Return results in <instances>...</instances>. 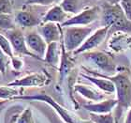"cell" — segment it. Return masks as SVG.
I'll return each mask as SVG.
<instances>
[{"mask_svg": "<svg viewBox=\"0 0 131 123\" xmlns=\"http://www.w3.org/2000/svg\"><path fill=\"white\" fill-rule=\"evenodd\" d=\"M119 4L127 20L131 22V0H122Z\"/></svg>", "mask_w": 131, "mask_h": 123, "instance_id": "4316f807", "label": "cell"}, {"mask_svg": "<svg viewBox=\"0 0 131 123\" xmlns=\"http://www.w3.org/2000/svg\"><path fill=\"white\" fill-rule=\"evenodd\" d=\"M0 48L9 56V58H12L15 55L8 39L6 37L5 34H3L1 32H0Z\"/></svg>", "mask_w": 131, "mask_h": 123, "instance_id": "603a6c76", "label": "cell"}, {"mask_svg": "<svg viewBox=\"0 0 131 123\" xmlns=\"http://www.w3.org/2000/svg\"><path fill=\"white\" fill-rule=\"evenodd\" d=\"M105 1L110 5H115V4H119L122 0H105Z\"/></svg>", "mask_w": 131, "mask_h": 123, "instance_id": "f546056e", "label": "cell"}, {"mask_svg": "<svg viewBox=\"0 0 131 123\" xmlns=\"http://www.w3.org/2000/svg\"><path fill=\"white\" fill-rule=\"evenodd\" d=\"M51 76L45 70L27 74L18 79H15L8 84L9 87L14 88H42L49 85Z\"/></svg>", "mask_w": 131, "mask_h": 123, "instance_id": "52a82bcc", "label": "cell"}, {"mask_svg": "<svg viewBox=\"0 0 131 123\" xmlns=\"http://www.w3.org/2000/svg\"><path fill=\"white\" fill-rule=\"evenodd\" d=\"M107 48L112 54H120L131 49V35L126 32L115 31L108 41Z\"/></svg>", "mask_w": 131, "mask_h": 123, "instance_id": "30bf717a", "label": "cell"}, {"mask_svg": "<svg viewBox=\"0 0 131 123\" xmlns=\"http://www.w3.org/2000/svg\"><path fill=\"white\" fill-rule=\"evenodd\" d=\"M68 14L61 8L60 5H55L53 7L48 10L47 12L42 17L41 24L45 23H55L62 25L64 22H66L68 19Z\"/></svg>", "mask_w": 131, "mask_h": 123, "instance_id": "2e32d148", "label": "cell"}, {"mask_svg": "<svg viewBox=\"0 0 131 123\" xmlns=\"http://www.w3.org/2000/svg\"><path fill=\"white\" fill-rule=\"evenodd\" d=\"M6 37L8 39V41L10 42L12 50L15 55H27L30 58H35V59H38L40 60V58H38L37 55L28 50L27 46H26V42H25V36L23 33V31L19 28H14L11 30L6 31Z\"/></svg>", "mask_w": 131, "mask_h": 123, "instance_id": "ba28073f", "label": "cell"}, {"mask_svg": "<svg viewBox=\"0 0 131 123\" xmlns=\"http://www.w3.org/2000/svg\"><path fill=\"white\" fill-rule=\"evenodd\" d=\"M89 119L94 123H118L113 113L108 114H94L89 113Z\"/></svg>", "mask_w": 131, "mask_h": 123, "instance_id": "ffe728a7", "label": "cell"}, {"mask_svg": "<svg viewBox=\"0 0 131 123\" xmlns=\"http://www.w3.org/2000/svg\"><path fill=\"white\" fill-rule=\"evenodd\" d=\"M10 64L12 66V69L16 71H21L25 67V62L19 55H14L13 58H10Z\"/></svg>", "mask_w": 131, "mask_h": 123, "instance_id": "484cf974", "label": "cell"}, {"mask_svg": "<svg viewBox=\"0 0 131 123\" xmlns=\"http://www.w3.org/2000/svg\"><path fill=\"white\" fill-rule=\"evenodd\" d=\"M14 0H0V13L11 14L13 13Z\"/></svg>", "mask_w": 131, "mask_h": 123, "instance_id": "d4e9b609", "label": "cell"}, {"mask_svg": "<svg viewBox=\"0 0 131 123\" xmlns=\"http://www.w3.org/2000/svg\"><path fill=\"white\" fill-rule=\"evenodd\" d=\"M25 42L28 50L32 54L37 55L38 58H40V60H43V58L45 55L47 49L46 41H44V39L41 37V35L38 32H28L25 34Z\"/></svg>", "mask_w": 131, "mask_h": 123, "instance_id": "8fae6325", "label": "cell"}, {"mask_svg": "<svg viewBox=\"0 0 131 123\" xmlns=\"http://www.w3.org/2000/svg\"><path fill=\"white\" fill-rule=\"evenodd\" d=\"M9 63H10L9 56L0 48V72L2 75H5L7 73Z\"/></svg>", "mask_w": 131, "mask_h": 123, "instance_id": "cb8c5ba5", "label": "cell"}, {"mask_svg": "<svg viewBox=\"0 0 131 123\" xmlns=\"http://www.w3.org/2000/svg\"><path fill=\"white\" fill-rule=\"evenodd\" d=\"M109 32L110 27H108V26H102L100 28H97L96 31L92 32V34L85 40L84 42L82 44V46L74 51L73 55H79L85 52L94 51L106 40Z\"/></svg>", "mask_w": 131, "mask_h": 123, "instance_id": "9c48e42d", "label": "cell"}, {"mask_svg": "<svg viewBox=\"0 0 131 123\" xmlns=\"http://www.w3.org/2000/svg\"><path fill=\"white\" fill-rule=\"evenodd\" d=\"M15 123H35L33 111L30 107H26L15 118Z\"/></svg>", "mask_w": 131, "mask_h": 123, "instance_id": "7402d4cb", "label": "cell"}, {"mask_svg": "<svg viewBox=\"0 0 131 123\" xmlns=\"http://www.w3.org/2000/svg\"><path fill=\"white\" fill-rule=\"evenodd\" d=\"M63 28L62 42L68 53L77 50L93 32L91 26H68Z\"/></svg>", "mask_w": 131, "mask_h": 123, "instance_id": "5b68a950", "label": "cell"}, {"mask_svg": "<svg viewBox=\"0 0 131 123\" xmlns=\"http://www.w3.org/2000/svg\"><path fill=\"white\" fill-rule=\"evenodd\" d=\"M43 60L51 66L59 67L61 60V41H55L47 45Z\"/></svg>", "mask_w": 131, "mask_h": 123, "instance_id": "e0dca14e", "label": "cell"}, {"mask_svg": "<svg viewBox=\"0 0 131 123\" xmlns=\"http://www.w3.org/2000/svg\"><path fill=\"white\" fill-rule=\"evenodd\" d=\"M93 1H96V0H93Z\"/></svg>", "mask_w": 131, "mask_h": 123, "instance_id": "d6a6232c", "label": "cell"}, {"mask_svg": "<svg viewBox=\"0 0 131 123\" xmlns=\"http://www.w3.org/2000/svg\"><path fill=\"white\" fill-rule=\"evenodd\" d=\"M14 22L16 25H19L22 28H32L40 25L42 18L31 10H21L15 14Z\"/></svg>", "mask_w": 131, "mask_h": 123, "instance_id": "7c38bea8", "label": "cell"}, {"mask_svg": "<svg viewBox=\"0 0 131 123\" xmlns=\"http://www.w3.org/2000/svg\"><path fill=\"white\" fill-rule=\"evenodd\" d=\"M100 19L102 26L110 27V31H122L131 34V22L126 17L120 4H103Z\"/></svg>", "mask_w": 131, "mask_h": 123, "instance_id": "7a4b0ae2", "label": "cell"}, {"mask_svg": "<svg viewBox=\"0 0 131 123\" xmlns=\"http://www.w3.org/2000/svg\"><path fill=\"white\" fill-rule=\"evenodd\" d=\"M0 75H1V72H0Z\"/></svg>", "mask_w": 131, "mask_h": 123, "instance_id": "836d02e7", "label": "cell"}, {"mask_svg": "<svg viewBox=\"0 0 131 123\" xmlns=\"http://www.w3.org/2000/svg\"><path fill=\"white\" fill-rule=\"evenodd\" d=\"M124 123H131V106L129 107V109L126 111V116L125 122Z\"/></svg>", "mask_w": 131, "mask_h": 123, "instance_id": "f1b7e54d", "label": "cell"}, {"mask_svg": "<svg viewBox=\"0 0 131 123\" xmlns=\"http://www.w3.org/2000/svg\"><path fill=\"white\" fill-rule=\"evenodd\" d=\"M59 5L68 15H75L84 8L82 6V0H62Z\"/></svg>", "mask_w": 131, "mask_h": 123, "instance_id": "ac0fdd59", "label": "cell"}, {"mask_svg": "<svg viewBox=\"0 0 131 123\" xmlns=\"http://www.w3.org/2000/svg\"><path fill=\"white\" fill-rule=\"evenodd\" d=\"M20 95H24L23 91L17 88L9 86H0V100L4 101H14V99Z\"/></svg>", "mask_w": 131, "mask_h": 123, "instance_id": "d6986e66", "label": "cell"}, {"mask_svg": "<svg viewBox=\"0 0 131 123\" xmlns=\"http://www.w3.org/2000/svg\"><path fill=\"white\" fill-rule=\"evenodd\" d=\"M107 77L115 86L117 106L114 116L118 121L123 113L126 112L131 106V79L127 71H119L114 75H107Z\"/></svg>", "mask_w": 131, "mask_h": 123, "instance_id": "6da1fadb", "label": "cell"}, {"mask_svg": "<svg viewBox=\"0 0 131 123\" xmlns=\"http://www.w3.org/2000/svg\"><path fill=\"white\" fill-rule=\"evenodd\" d=\"M101 8L97 6L86 7L79 13L75 14L72 17H69L66 22H64L61 26H89L91 24L95 23L100 18Z\"/></svg>", "mask_w": 131, "mask_h": 123, "instance_id": "8992f818", "label": "cell"}, {"mask_svg": "<svg viewBox=\"0 0 131 123\" xmlns=\"http://www.w3.org/2000/svg\"><path fill=\"white\" fill-rule=\"evenodd\" d=\"M81 123H94V122L92 120H90V119H87V120H85V119H82Z\"/></svg>", "mask_w": 131, "mask_h": 123, "instance_id": "4dcf8cb0", "label": "cell"}, {"mask_svg": "<svg viewBox=\"0 0 131 123\" xmlns=\"http://www.w3.org/2000/svg\"><path fill=\"white\" fill-rule=\"evenodd\" d=\"M38 26V33L44 39L47 44L55 41H61L63 38V28L59 24L45 23Z\"/></svg>", "mask_w": 131, "mask_h": 123, "instance_id": "4fadbf2b", "label": "cell"}, {"mask_svg": "<svg viewBox=\"0 0 131 123\" xmlns=\"http://www.w3.org/2000/svg\"><path fill=\"white\" fill-rule=\"evenodd\" d=\"M5 102H6V101H0V107L2 106L3 104H5Z\"/></svg>", "mask_w": 131, "mask_h": 123, "instance_id": "1f68e13d", "label": "cell"}, {"mask_svg": "<svg viewBox=\"0 0 131 123\" xmlns=\"http://www.w3.org/2000/svg\"><path fill=\"white\" fill-rule=\"evenodd\" d=\"M55 2H57V0H25V6H50Z\"/></svg>", "mask_w": 131, "mask_h": 123, "instance_id": "83f0119b", "label": "cell"}, {"mask_svg": "<svg viewBox=\"0 0 131 123\" xmlns=\"http://www.w3.org/2000/svg\"><path fill=\"white\" fill-rule=\"evenodd\" d=\"M73 90L84 99L93 102L103 101L106 99L105 94L96 88H93L92 86L84 85V84H75L73 87Z\"/></svg>", "mask_w": 131, "mask_h": 123, "instance_id": "5bb4252c", "label": "cell"}, {"mask_svg": "<svg viewBox=\"0 0 131 123\" xmlns=\"http://www.w3.org/2000/svg\"><path fill=\"white\" fill-rule=\"evenodd\" d=\"M117 106V100L116 99H105L103 101L97 102H89L82 105L83 109L89 113L94 114H108L112 113L114 108Z\"/></svg>", "mask_w": 131, "mask_h": 123, "instance_id": "9a60e30c", "label": "cell"}, {"mask_svg": "<svg viewBox=\"0 0 131 123\" xmlns=\"http://www.w3.org/2000/svg\"><path fill=\"white\" fill-rule=\"evenodd\" d=\"M14 101H42L49 104L56 114L61 118V119L65 123H81L82 118L76 115L74 112L67 109L63 105H61L58 101H56L52 96L45 92H39L36 94H29V95H20L14 99Z\"/></svg>", "mask_w": 131, "mask_h": 123, "instance_id": "3957f363", "label": "cell"}, {"mask_svg": "<svg viewBox=\"0 0 131 123\" xmlns=\"http://www.w3.org/2000/svg\"><path fill=\"white\" fill-rule=\"evenodd\" d=\"M82 58L98 70V73L112 76L117 72V66L111 54L104 51H89L82 54ZM91 70V69H90ZM93 71V70H92ZM97 72V71H96Z\"/></svg>", "mask_w": 131, "mask_h": 123, "instance_id": "277c9868", "label": "cell"}, {"mask_svg": "<svg viewBox=\"0 0 131 123\" xmlns=\"http://www.w3.org/2000/svg\"><path fill=\"white\" fill-rule=\"evenodd\" d=\"M16 28L14 18L9 14L0 13V30H11Z\"/></svg>", "mask_w": 131, "mask_h": 123, "instance_id": "44dd1931", "label": "cell"}]
</instances>
